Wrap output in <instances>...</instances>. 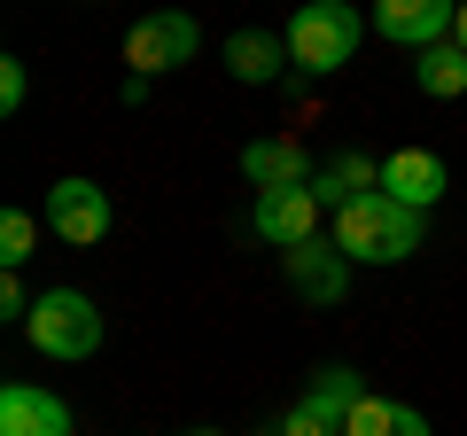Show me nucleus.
<instances>
[{
  "mask_svg": "<svg viewBox=\"0 0 467 436\" xmlns=\"http://www.w3.org/2000/svg\"><path fill=\"white\" fill-rule=\"evenodd\" d=\"M335 242H343L350 265H398V257L420 250V211L398 195H358L350 211H335Z\"/></svg>",
  "mask_w": 467,
  "mask_h": 436,
  "instance_id": "1",
  "label": "nucleus"
},
{
  "mask_svg": "<svg viewBox=\"0 0 467 436\" xmlns=\"http://www.w3.org/2000/svg\"><path fill=\"white\" fill-rule=\"evenodd\" d=\"M281 39H288V63L296 70L327 78V70H343L350 55H358V8H350V0H304Z\"/></svg>",
  "mask_w": 467,
  "mask_h": 436,
  "instance_id": "2",
  "label": "nucleus"
},
{
  "mask_svg": "<svg viewBox=\"0 0 467 436\" xmlns=\"http://www.w3.org/2000/svg\"><path fill=\"white\" fill-rule=\"evenodd\" d=\"M24 336H32L47 358H94L101 351V312H94V296H78V288H47V296L32 304V319H24Z\"/></svg>",
  "mask_w": 467,
  "mask_h": 436,
  "instance_id": "3",
  "label": "nucleus"
},
{
  "mask_svg": "<svg viewBox=\"0 0 467 436\" xmlns=\"http://www.w3.org/2000/svg\"><path fill=\"white\" fill-rule=\"evenodd\" d=\"M195 47H202V32H195V16H187V8L140 16L133 32H125V63H133V78H156V70L195 63Z\"/></svg>",
  "mask_w": 467,
  "mask_h": 436,
  "instance_id": "4",
  "label": "nucleus"
},
{
  "mask_svg": "<svg viewBox=\"0 0 467 436\" xmlns=\"http://www.w3.org/2000/svg\"><path fill=\"white\" fill-rule=\"evenodd\" d=\"M358 398H367V389H358V374H350V367H319L281 436H343V420H350V405H358Z\"/></svg>",
  "mask_w": 467,
  "mask_h": 436,
  "instance_id": "5",
  "label": "nucleus"
},
{
  "mask_svg": "<svg viewBox=\"0 0 467 436\" xmlns=\"http://www.w3.org/2000/svg\"><path fill=\"white\" fill-rule=\"evenodd\" d=\"M47 226L70 242V250L109 242V187H94V180H55V187H47Z\"/></svg>",
  "mask_w": 467,
  "mask_h": 436,
  "instance_id": "6",
  "label": "nucleus"
},
{
  "mask_svg": "<svg viewBox=\"0 0 467 436\" xmlns=\"http://www.w3.org/2000/svg\"><path fill=\"white\" fill-rule=\"evenodd\" d=\"M250 226L273 250H304V242H319V195L312 187H273V195H257Z\"/></svg>",
  "mask_w": 467,
  "mask_h": 436,
  "instance_id": "7",
  "label": "nucleus"
},
{
  "mask_svg": "<svg viewBox=\"0 0 467 436\" xmlns=\"http://www.w3.org/2000/svg\"><path fill=\"white\" fill-rule=\"evenodd\" d=\"M451 16H460V0H374V32L413 47V55L451 39Z\"/></svg>",
  "mask_w": 467,
  "mask_h": 436,
  "instance_id": "8",
  "label": "nucleus"
},
{
  "mask_svg": "<svg viewBox=\"0 0 467 436\" xmlns=\"http://www.w3.org/2000/svg\"><path fill=\"white\" fill-rule=\"evenodd\" d=\"M281 257H288V281H296L304 304H343V288H350L343 242H304V250H281Z\"/></svg>",
  "mask_w": 467,
  "mask_h": 436,
  "instance_id": "9",
  "label": "nucleus"
},
{
  "mask_svg": "<svg viewBox=\"0 0 467 436\" xmlns=\"http://www.w3.org/2000/svg\"><path fill=\"white\" fill-rule=\"evenodd\" d=\"M0 436H70V405L32 382H8L0 389Z\"/></svg>",
  "mask_w": 467,
  "mask_h": 436,
  "instance_id": "10",
  "label": "nucleus"
},
{
  "mask_svg": "<svg viewBox=\"0 0 467 436\" xmlns=\"http://www.w3.org/2000/svg\"><path fill=\"white\" fill-rule=\"evenodd\" d=\"M242 180H250L257 195H273V187H312V156H304L296 140H250V149H242Z\"/></svg>",
  "mask_w": 467,
  "mask_h": 436,
  "instance_id": "11",
  "label": "nucleus"
},
{
  "mask_svg": "<svg viewBox=\"0 0 467 436\" xmlns=\"http://www.w3.org/2000/svg\"><path fill=\"white\" fill-rule=\"evenodd\" d=\"M382 195H398V202H413V211H429L436 195H444V156H429V149H398L382 164Z\"/></svg>",
  "mask_w": 467,
  "mask_h": 436,
  "instance_id": "12",
  "label": "nucleus"
},
{
  "mask_svg": "<svg viewBox=\"0 0 467 436\" xmlns=\"http://www.w3.org/2000/svg\"><path fill=\"white\" fill-rule=\"evenodd\" d=\"M374 187H382V164H374V156H335L327 171H312V195H319V211H350V202L358 195H374Z\"/></svg>",
  "mask_w": 467,
  "mask_h": 436,
  "instance_id": "13",
  "label": "nucleus"
},
{
  "mask_svg": "<svg viewBox=\"0 0 467 436\" xmlns=\"http://www.w3.org/2000/svg\"><path fill=\"white\" fill-rule=\"evenodd\" d=\"M281 63H288V39H273V32H234V39H226V70H234L242 86L281 78Z\"/></svg>",
  "mask_w": 467,
  "mask_h": 436,
  "instance_id": "14",
  "label": "nucleus"
},
{
  "mask_svg": "<svg viewBox=\"0 0 467 436\" xmlns=\"http://www.w3.org/2000/svg\"><path fill=\"white\" fill-rule=\"evenodd\" d=\"M413 78H420V94L460 101V94H467V47H460V39H436V47H420Z\"/></svg>",
  "mask_w": 467,
  "mask_h": 436,
  "instance_id": "15",
  "label": "nucleus"
},
{
  "mask_svg": "<svg viewBox=\"0 0 467 436\" xmlns=\"http://www.w3.org/2000/svg\"><path fill=\"white\" fill-rule=\"evenodd\" d=\"M32 250H39V218H32V211H8V218H0V265L16 273Z\"/></svg>",
  "mask_w": 467,
  "mask_h": 436,
  "instance_id": "16",
  "label": "nucleus"
},
{
  "mask_svg": "<svg viewBox=\"0 0 467 436\" xmlns=\"http://www.w3.org/2000/svg\"><path fill=\"white\" fill-rule=\"evenodd\" d=\"M343 436H398V405L389 398H358L343 420Z\"/></svg>",
  "mask_w": 467,
  "mask_h": 436,
  "instance_id": "17",
  "label": "nucleus"
},
{
  "mask_svg": "<svg viewBox=\"0 0 467 436\" xmlns=\"http://www.w3.org/2000/svg\"><path fill=\"white\" fill-rule=\"evenodd\" d=\"M24 86H32L24 63H0V109H24Z\"/></svg>",
  "mask_w": 467,
  "mask_h": 436,
  "instance_id": "18",
  "label": "nucleus"
},
{
  "mask_svg": "<svg viewBox=\"0 0 467 436\" xmlns=\"http://www.w3.org/2000/svg\"><path fill=\"white\" fill-rule=\"evenodd\" d=\"M398 436H429V420H420L413 405H398Z\"/></svg>",
  "mask_w": 467,
  "mask_h": 436,
  "instance_id": "19",
  "label": "nucleus"
},
{
  "mask_svg": "<svg viewBox=\"0 0 467 436\" xmlns=\"http://www.w3.org/2000/svg\"><path fill=\"white\" fill-rule=\"evenodd\" d=\"M451 39H460V47H467V0H460V16H451Z\"/></svg>",
  "mask_w": 467,
  "mask_h": 436,
  "instance_id": "20",
  "label": "nucleus"
},
{
  "mask_svg": "<svg viewBox=\"0 0 467 436\" xmlns=\"http://www.w3.org/2000/svg\"><path fill=\"white\" fill-rule=\"evenodd\" d=\"M195 436H218V429H195Z\"/></svg>",
  "mask_w": 467,
  "mask_h": 436,
  "instance_id": "21",
  "label": "nucleus"
}]
</instances>
